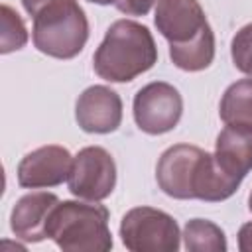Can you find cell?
<instances>
[{
    "label": "cell",
    "instance_id": "12",
    "mask_svg": "<svg viewBox=\"0 0 252 252\" xmlns=\"http://www.w3.org/2000/svg\"><path fill=\"white\" fill-rule=\"evenodd\" d=\"M215 158L230 177L242 181L252 169V128L224 126L215 142Z\"/></svg>",
    "mask_w": 252,
    "mask_h": 252
},
{
    "label": "cell",
    "instance_id": "7",
    "mask_svg": "<svg viewBox=\"0 0 252 252\" xmlns=\"http://www.w3.org/2000/svg\"><path fill=\"white\" fill-rule=\"evenodd\" d=\"M154 24L169 47H183L211 32L199 0H158Z\"/></svg>",
    "mask_w": 252,
    "mask_h": 252
},
{
    "label": "cell",
    "instance_id": "1",
    "mask_svg": "<svg viewBox=\"0 0 252 252\" xmlns=\"http://www.w3.org/2000/svg\"><path fill=\"white\" fill-rule=\"evenodd\" d=\"M158 63V45L148 26L116 20L93 55L94 73L108 83H130Z\"/></svg>",
    "mask_w": 252,
    "mask_h": 252
},
{
    "label": "cell",
    "instance_id": "9",
    "mask_svg": "<svg viewBox=\"0 0 252 252\" xmlns=\"http://www.w3.org/2000/svg\"><path fill=\"white\" fill-rule=\"evenodd\" d=\"M205 150L191 144H175L167 148L156 165L158 187L173 199H193V179Z\"/></svg>",
    "mask_w": 252,
    "mask_h": 252
},
{
    "label": "cell",
    "instance_id": "19",
    "mask_svg": "<svg viewBox=\"0 0 252 252\" xmlns=\"http://www.w3.org/2000/svg\"><path fill=\"white\" fill-rule=\"evenodd\" d=\"M238 250L252 252V220L244 222L238 230Z\"/></svg>",
    "mask_w": 252,
    "mask_h": 252
},
{
    "label": "cell",
    "instance_id": "22",
    "mask_svg": "<svg viewBox=\"0 0 252 252\" xmlns=\"http://www.w3.org/2000/svg\"><path fill=\"white\" fill-rule=\"evenodd\" d=\"M248 211L252 213V191H250V197H248Z\"/></svg>",
    "mask_w": 252,
    "mask_h": 252
},
{
    "label": "cell",
    "instance_id": "4",
    "mask_svg": "<svg viewBox=\"0 0 252 252\" xmlns=\"http://www.w3.org/2000/svg\"><path fill=\"white\" fill-rule=\"evenodd\" d=\"M120 238L130 252H177L181 232L177 220L154 207H134L120 220Z\"/></svg>",
    "mask_w": 252,
    "mask_h": 252
},
{
    "label": "cell",
    "instance_id": "18",
    "mask_svg": "<svg viewBox=\"0 0 252 252\" xmlns=\"http://www.w3.org/2000/svg\"><path fill=\"white\" fill-rule=\"evenodd\" d=\"M156 0H118L114 6L118 12L126 14V16H146Z\"/></svg>",
    "mask_w": 252,
    "mask_h": 252
},
{
    "label": "cell",
    "instance_id": "5",
    "mask_svg": "<svg viewBox=\"0 0 252 252\" xmlns=\"http://www.w3.org/2000/svg\"><path fill=\"white\" fill-rule=\"evenodd\" d=\"M132 112L136 126L142 132L159 136L171 132L179 124L183 114V98L173 85L154 81L134 94Z\"/></svg>",
    "mask_w": 252,
    "mask_h": 252
},
{
    "label": "cell",
    "instance_id": "21",
    "mask_svg": "<svg viewBox=\"0 0 252 252\" xmlns=\"http://www.w3.org/2000/svg\"><path fill=\"white\" fill-rule=\"evenodd\" d=\"M93 4H98V6H108V4H116L118 0H89Z\"/></svg>",
    "mask_w": 252,
    "mask_h": 252
},
{
    "label": "cell",
    "instance_id": "10",
    "mask_svg": "<svg viewBox=\"0 0 252 252\" xmlns=\"http://www.w3.org/2000/svg\"><path fill=\"white\" fill-rule=\"evenodd\" d=\"M75 120L83 132L110 134L122 124V98L106 85L85 89L75 104Z\"/></svg>",
    "mask_w": 252,
    "mask_h": 252
},
{
    "label": "cell",
    "instance_id": "11",
    "mask_svg": "<svg viewBox=\"0 0 252 252\" xmlns=\"http://www.w3.org/2000/svg\"><path fill=\"white\" fill-rule=\"evenodd\" d=\"M59 203L55 193L32 191L20 197L10 215V228L24 242H41L47 238V220Z\"/></svg>",
    "mask_w": 252,
    "mask_h": 252
},
{
    "label": "cell",
    "instance_id": "17",
    "mask_svg": "<svg viewBox=\"0 0 252 252\" xmlns=\"http://www.w3.org/2000/svg\"><path fill=\"white\" fill-rule=\"evenodd\" d=\"M230 57L234 67L252 79V22L234 33L230 41Z\"/></svg>",
    "mask_w": 252,
    "mask_h": 252
},
{
    "label": "cell",
    "instance_id": "8",
    "mask_svg": "<svg viewBox=\"0 0 252 252\" xmlns=\"http://www.w3.org/2000/svg\"><path fill=\"white\" fill-rule=\"evenodd\" d=\"M73 156L67 148L49 144L32 150L18 163V185L24 189L57 187L69 179Z\"/></svg>",
    "mask_w": 252,
    "mask_h": 252
},
{
    "label": "cell",
    "instance_id": "13",
    "mask_svg": "<svg viewBox=\"0 0 252 252\" xmlns=\"http://www.w3.org/2000/svg\"><path fill=\"white\" fill-rule=\"evenodd\" d=\"M219 116L226 126L252 128V79H240L224 91Z\"/></svg>",
    "mask_w": 252,
    "mask_h": 252
},
{
    "label": "cell",
    "instance_id": "2",
    "mask_svg": "<svg viewBox=\"0 0 252 252\" xmlns=\"http://www.w3.org/2000/svg\"><path fill=\"white\" fill-rule=\"evenodd\" d=\"M108 219L98 201H59L47 220V238L63 252H108L114 244Z\"/></svg>",
    "mask_w": 252,
    "mask_h": 252
},
{
    "label": "cell",
    "instance_id": "20",
    "mask_svg": "<svg viewBox=\"0 0 252 252\" xmlns=\"http://www.w3.org/2000/svg\"><path fill=\"white\" fill-rule=\"evenodd\" d=\"M49 2H53V0H22V6H24V10H26L30 16H33L39 8H43V6L49 4Z\"/></svg>",
    "mask_w": 252,
    "mask_h": 252
},
{
    "label": "cell",
    "instance_id": "16",
    "mask_svg": "<svg viewBox=\"0 0 252 252\" xmlns=\"http://www.w3.org/2000/svg\"><path fill=\"white\" fill-rule=\"evenodd\" d=\"M0 53H12L28 43V30L22 16L8 4L0 6Z\"/></svg>",
    "mask_w": 252,
    "mask_h": 252
},
{
    "label": "cell",
    "instance_id": "6",
    "mask_svg": "<svg viewBox=\"0 0 252 252\" xmlns=\"http://www.w3.org/2000/svg\"><path fill=\"white\" fill-rule=\"evenodd\" d=\"M69 191L83 201H102L116 187V163L102 146H87L73 158Z\"/></svg>",
    "mask_w": 252,
    "mask_h": 252
},
{
    "label": "cell",
    "instance_id": "3",
    "mask_svg": "<svg viewBox=\"0 0 252 252\" xmlns=\"http://www.w3.org/2000/svg\"><path fill=\"white\" fill-rule=\"evenodd\" d=\"M32 20V39L43 55L73 59L89 39V20L77 0H53L39 8Z\"/></svg>",
    "mask_w": 252,
    "mask_h": 252
},
{
    "label": "cell",
    "instance_id": "14",
    "mask_svg": "<svg viewBox=\"0 0 252 252\" xmlns=\"http://www.w3.org/2000/svg\"><path fill=\"white\" fill-rule=\"evenodd\" d=\"M181 238L189 252H226L228 248L222 228L207 219L187 220Z\"/></svg>",
    "mask_w": 252,
    "mask_h": 252
},
{
    "label": "cell",
    "instance_id": "15",
    "mask_svg": "<svg viewBox=\"0 0 252 252\" xmlns=\"http://www.w3.org/2000/svg\"><path fill=\"white\" fill-rule=\"evenodd\" d=\"M169 59L171 63L189 73H197L207 69L215 59V33L213 30L201 35L199 39L183 45V47H169Z\"/></svg>",
    "mask_w": 252,
    "mask_h": 252
}]
</instances>
